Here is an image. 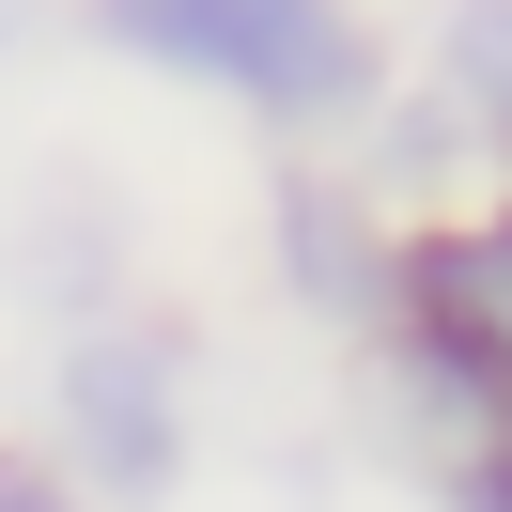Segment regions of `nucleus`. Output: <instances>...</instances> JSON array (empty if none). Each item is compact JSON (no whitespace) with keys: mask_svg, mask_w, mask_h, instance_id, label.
Instances as JSON below:
<instances>
[{"mask_svg":"<svg viewBox=\"0 0 512 512\" xmlns=\"http://www.w3.org/2000/svg\"><path fill=\"white\" fill-rule=\"evenodd\" d=\"M94 16H109V47L187 63V78L264 94V109H342L357 78H373L342 0H94Z\"/></svg>","mask_w":512,"mask_h":512,"instance_id":"1","label":"nucleus"},{"mask_svg":"<svg viewBox=\"0 0 512 512\" xmlns=\"http://www.w3.org/2000/svg\"><path fill=\"white\" fill-rule=\"evenodd\" d=\"M404 280H419V311H435V342L466 357V373H497V388H512V218H481V233H435V249H419Z\"/></svg>","mask_w":512,"mask_h":512,"instance_id":"2","label":"nucleus"},{"mask_svg":"<svg viewBox=\"0 0 512 512\" xmlns=\"http://www.w3.org/2000/svg\"><path fill=\"white\" fill-rule=\"evenodd\" d=\"M78 435H94L109 481H156L171 466V373H156V342H94L78 357Z\"/></svg>","mask_w":512,"mask_h":512,"instance_id":"3","label":"nucleus"},{"mask_svg":"<svg viewBox=\"0 0 512 512\" xmlns=\"http://www.w3.org/2000/svg\"><path fill=\"white\" fill-rule=\"evenodd\" d=\"M466 94H481V125L512 140V0H481V16H466Z\"/></svg>","mask_w":512,"mask_h":512,"instance_id":"4","label":"nucleus"},{"mask_svg":"<svg viewBox=\"0 0 512 512\" xmlns=\"http://www.w3.org/2000/svg\"><path fill=\"white\" fill-rule=\"evenodd\" d=\"M0 512H63V497H47V481H32V466H0Z\"/></svg>","mask_w":512,"mask_h":512,"instance_id":"5","label":"nucleus"}]
</instances>
